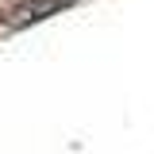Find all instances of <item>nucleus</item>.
I'll return each instance as SVG.
<instances>
[{
	"label": "nucleus",
	"instance_id": "1",
	"mask_svg": "<svg viewBox=\"0 0 154 154\" xmlns=\"http://www.w3.org/2000/svg\"><path fill=\"white\" fill-rule=\"evenodd\" d=\"M66 4H73V0H23V4L16 8V23H27V19H46L50 12L66 8Z\"/></svg>",
	"mask_w": 154,
	"mask_h": 154
}]
</instances>
